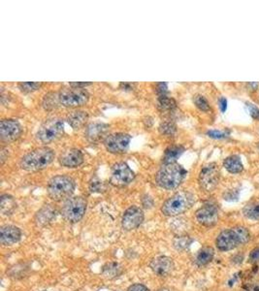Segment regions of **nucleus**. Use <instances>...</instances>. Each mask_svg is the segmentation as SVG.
<instances>
[{
    "instance_id": "f257e3e1",
    "label": "nucleus",
    "mask_w": 259,
    "mask_h": 291,
    "mask_svg": "<svg viewBox=\"0 0 259 291\" xmlns=\"http://www.w3.org/2000/svg\"><path fill=\"white\" fill-rule=\"evenodd\" d=\"M249 239L250 234L246 227L235 226L221 231L215 240V245L220 251H229L247 244Z\"/></svg>"
},
{
    "instance_id": "f03ea898",
    "label": "nucleus",
    "mask_w": 259,
    "mask_h": 291,
    "mask_svg": "<svg viewBox=\"0 0 259 291\" xmlns=\"http://www.w3.org/2000/svg\"><path fill=\"white\" fill-rule=\"evenodd\" d=\"M55 159V153L48 147H40L25 154L20 161L21 168L25 171H39L49 166Z\"/></svg>"
},
{
    "instance_id": "7ed1b4c3",
    "label": "nucleus",
    "mask_w": 259,
    "mask_h": 291,
    "mask_svg": "<svg viewBox=\"0 0 259 291\" xmlns=\"http://www.w3.org/2000/svg\"><path fill=\"white\" fill-rule=\"evenodd\" d=\"M187 176V171L178 163H164L157 174L156 180L160 188L172 191L177 189Z\"/></svg>"
},
{
    "instance_id": "20e7f679",
    "label": "nucleus",
    "mask_w": 259,
    "mask_h": 291,
    "mask_svg": "<svg viewBox=\"0 0 259 291\" xmlns=\"http://www.w3.org/2000/svg\"><path fill=\"white\" fill-rule=\"evenodd\" d=\"M75 180L66 175H58L50 179L47 191L51 199L55 201H66L75 191Z\"/></svg>"
},
{
    "instance_id": "39448f33",
    "label": "nucleus",
    "mask_w": 259,
    "mask_h": 291,
    "mask_svg": "<svg viewBox=\"0 0 259 291\" xmlns=\"http://www.w3.org/2000/svg\"><path fill=\"white\" fill-rule=\"evenodd\" d=\"M194 202L195 198L191 192H177L164 202L161 208V212L167 216H177L189 211Z\"/></svg>"
},
{
    "instance_id": "423d86ee",
    "label": "nucleus",
    "mask_w": 259,
    "mask_h": 291,
    "mask_svg": "<svg viewBox=\"0 0 259 291\" xmlns=\"http://www.w3.org/2000/svg\"><path fill=\"white\" fill-rule=\"evenodd\" d=\"M87 205V200L83 196L70 197L62 206L61 215L70 224L79 223L86 213Z\"/></svg>"
},
{
    "instance_id": "0eeeda50",
    "label": "nucleus",
    "mask_w": 259,
    "mask_h": 291,
    "mask_svg": "<svg viewBox=\"0 0 259 291\" xmlns=\"http://www.w3.org/2000/svg\"><path fill=\"white\" fill-rule=\"evenodd\" d=\"M57 95L59 104L70 108L81 107L87 104L90 99V94L87 90L73 87L60 90Z\"/></svg>"
},
{
    "instance_id": "6e6552de",
    "label": "nucleus",
    "mask_w": 259,
    "mask_h": 291,
    "mask_svg": "<svg viewBox=\"0 0 259 291\" xmlns=\"http://www.w3.org/2000/svg\"><path fill=\"white\" fill-rule=\"evenodd\" d=\"M64 131V123L60 119H51L43 123L36 134V138L44 143L48 144L58 139Z\"/></svg>"
},
{
    "instance_id": "1a4fd4ad",
    "label": "nucleus",
    "mask_w": 259,
    "mask_h": 291,
    "mask_svg": "<svg viewBox=\"0 0 259 291\" xmlns=\"http://www.w3.org/2000/svg\"><path fill=\"white\" fill-rule=\"evenodd\" d=\"M220 178V172L218 166L215 163H210L203 167L199 175V186L206 192L214 191Z\"/></svg>"
},
{
    "instance_id": "9d476101",
    "label": "nucleus",
    "mask_w": 259,
    "mask_h": 291,
    "mask_svg": "<svg viewBox=\"0 0 259 291\" xmlns=\"http://www.w3.org/2000/svg\"><path fill=\"white\" fill-rule=\"evenodd\" d=\"M135 178L134 172L124 162H118L112 167L111 184L115 187H125Z\"/></svg>"
},
{
    "instance_id": "9b49d317",
    "label": "nucleus",
    "mask_w": 259,
    "mask_h": 291,
    "mask_svg": "<svg viewBox=\"0 0 259 291\" xmlns=\"http://www.w3.org/2000/svg\"><path fill=\"white\" fill-rule=\"evenodd\" d=\"M131 137L126 133H113L104 140L106 150L111 154H124L128 149Z\"/></svg>"
},
{
    "instance_id": "f8f14e48",
    "label": "nucleus",
    "mask_w": 259,
    "mask_h": 291,
    "mask_svg": "<svg viewBox=\"0 0 259 291\" xmlns=\"http://www.w3.org/2000/svg\"><path fill=\"white\" fill-rule=\"evenodd\" d=\"M22 133L23 128L17 121L7 119L0 122V137L2 142H14L21 137Z\"/></svg>"
},
{
    "instance_id": "ddd939ff",
    "label": "nucleus",
    "mask_w": 259,
    "mask_h": 291,
    "mask_svg": "<svg viewBox=\"0 0 259 291\" xmlns=\"http://www.w3.org/2000/svg\"><path fill=\"white\" fill-rule=\"evenodd\" d=\"M195 217L198 224L205 227H212L218 222V209L214 204H205L196 211Z\"/></svg>"
},
{
    "instance_id": "4468645a",
    "label": "nucleus",
    "mask_w": 259,
    "mask_h": 291,
    "mask_svg": "<svg viewBox=\"0 0 259 291\" xmlns=\"http://www.w3.org/2000/svg\"><path fill=\"white\" fill-rule=\"evenodd\" d=\"M144 222V213L139 207L132 206L128 208L123 215L122 225L126 231H132L138 228Z\"/></svg>"
},
{
    "instance_id": "2eb2a0df",
    "label": "nucleus",
    "mask_w": 259,
    "mask_h": 291,
    "mask_svg": "<svg viewBox=\"0 0 259 291\" xmlns=\"http://www.w3.org/2000/svg\"><path fill=\"white\" fill-rule=\"evenodd\" d=\"M153 272L159 277H167L173 272L175 268V264L172 258L165 256H161L154 258L150 265Z\"/></svg>"
},
{
    "instance_id": "dca6fc26",
    "label": "nucleus",
    "mask_w": 259,
    "mask_h": 291,
    "mask_svg": "<svg viewBox=\"0 0 259 291\" xmlns=\"http://www.w3.org/2000/svg\"><path fill=\"white\" fill-rule=\"evenodd\" d=\"M22 238V231L15 225H4L0 229V243L5 246L16 245Z\"/></svg>"
},
{
    "instance_id": "f3484780",
    "label": "nucleus",
    "mask_w": 259,
    "mask_h": 291,
    "mask_svg": "<svg viewBox=\"0 0 259 291\" xmlns=\"http://www.w3.org/2000/svg\"><path fill=\"white\" fill-rule=\"evenodd\" d=\"M59 162L67 168H77L84 162V155L78 149H69L59 157Z\"/></svg>"
},
{
    "instance_id": "a211bd4d",
    "label": "nucleus",
    "mask_w": 259,
    "mask_h": 291,
    "mask_svg": "<svg viewBox=\"0 0 259 291\" xmlns=\"http://www.w3.org/2000/svg\"><path fill=\"white\" fill-rule=\"evenodd\" d=\"M109 126L104 123H91L86 130V136L90 141L99 140L107 132Z\"/></svg>"
},
{
    "instance_id": "6ab92c4d",
    "label": "nucleus",
    "mask_w": 259,
    "mask_h": 291,
    "mask_svg": "<svg viewBox=\"0 0 259 291\" xmlns=\"http://www.w3.org/2000/svg\"><path fill=\"white\" fill-rule=\"evenodd\" d=\"M55 216H56V210L53 207H51V205H47L36 213L35 222L40 226H45L47 224H50Z\"/></svg>"
},
{
    "instance_id": "aec40b11",
    "label": "nucleus",
    "mask_w": 259,
    "mask_h": 291,
    "mask_svg": "<svg viewBox=\"0 0 259 291\" xmlns=\"http://www.w3.org/2000/svg\"><path fill=\"white\" fill-rule=\"evenodd\" d=\"M214 257V250L211 246H204L202 247L195 258V262L198 266H205L209 264Z\"/></svg>"
},
{
    "instance_id": "412c9836",
    "label": "nucleus",
    "mask_w": 259,
    "mask_h": 291,
    "mask_svg": "<svg viewBox=\"0 0 259 291\" xmlns=\"http://www.w3.org/2000/svg\"><path fill=\"white\" fill-rule=\"evenodd\" d=\"M224 167L231 174H238L244 170V165L238 156L226 157L224 161Z\"/></svg>"
},
{
    "instance_id": "4be33fe9",
    "label": "nucleus",
    "mask_w": 259,
    "mask_h": 291,
    "mask_svg": "<svg viewBox=\"0 0 259 291\" xmlns=\"http://www.w3.org/2000/svg\"><path fill=\"white\" fill-rule=\"evenodd\" d=\"M88 119H89V115L87 114V112H83V111L72 112L67 117L68 123L75 129L81 128L88 121Z\"/></svg>"
},
{
    "instance_id": "5701e85b",
    "label": "nucleus",
    "mask_w": 259,
    "mask_h": 291,
    "mask_svg": "<svg viewBox=\"0 0 259 291\" xmlns=\"http://www.w3.org/2000/svg\"><path fill=\"white\" fill-rule=\"evenodd\" d=\"M0 208H1V213L4 215H10L12 213H14V211L17 208V203L16 200L14 199V197L11 195L5 194L1 196V204H0Z\"/></svg>"
},
{
    "instance_id": "b1692460",
    "label": "nucleus",
    "mask_w": 259,
    "mask_h": 291,
    "mask_svg": "<svg viewBox=\"0 0 259 291\" xmlns=\"http://www.w3.org/2000/svg\"><path fill=\"white\" fill-rule=\"evenodd\" d=\"M184 149L181 146H172L169 147L165 153L163 157L164 163H175L176 160L181 156Z\"/></svg>"
},
{
    "instance_id": "393cba45",
    "label": "nucleus",
    "mask_w": 259,
    "mask_h": 291,
    "mask_svg": "<svg viewBox=\"0 0 259 291\" xmlns=\"http://www.w3.org/2000/svg\"><path fill=\"white\" fill-rule=\"evenodd\" d=\"M243 213L249 220L259 221V200H253L247 204L243 209Z\"/></svg>"
},
{
    "instance_id": "a878e982",
    "label": "nucleus",
    "mask_w": 259,
    "mask_h": 291,
    "mask_svg": "<svg viewBox=\"0 0 259 291\" xmlns=\"http://www.w3.org/2000/svg\"><path fill=\"white\" fill-rule=\"evenodd\" d=\"M158 107L160 111H169L176 107V102L174 99L167 97L166 95L159 96L158 99Z\"/></svg>"
},
{
    "instance_id": "bb28decb",
    "label": "nucleus",
    "mask_w": 259,
    "mask_h": 291,
    "mask_svg": "<svg viewBox=\"0 0 259 291\" xmlns=\"http://www.w3.org/2000/svg\"><path fill=\"white\" fill-rule=\"evenodd\" d=\"M192 240L189 236H177L173 241V246L177 250H183L191 246Z\"/></svg>"
},
{
    "instance_id": "cd10ccee",
    "label": "nucleus",
    "mask_w": 259,
    "mask_h": 291,
    "mask_svg": "<svg viewBox=\"0 0 259 291\" xmlns=\"http://www.w3.org/2000/svg\"><path fill=\"white\" fill-rule=\"evenodd\" d=\"M193 101H194L195 106L203 112H209L211 110V106H210L209 102L206 99V97L201 94L195 95L193 98Z\"/></svg>"
},
{
    "instance_id": "c85d7f7f",
    "label": "nucleus",
    "mask_w": 259,
    "mask_h": 291,
    "mask_svg": "<svg viewBox=\"0 0 259 291\" xmlns=\"http://www.w3.org/2000/svg\"><path fill=\"white\" fill-rule=\"evenodd\" d=\"M158 129H159V132L162 135L172 136V135L175 134V132H176V125L173 123L165 122V123H162L159 125Z\"/></svg>"
},
{
    "instance_id": "c756f323",
    "label": "nucleus",
    "mask_w": 259,
    "mask_h": 291,
    "mask_svg": "<svg viewBox=\"0 0 259 291\" xmlns=\"http://www.w3.org/2000/svg\"><path fill=\"white\" fill-rule=\"evenodd\" d=\"M57 104H59L57 93H49L46 95L44 102H43V105L46 109L55 108L57 107Z\"/></svg>"
},
{
    "instance_id": "7c9ffc66",
    "label": "nucleus",
    "mask_w": 259,
    "mask_h": 291,
    "mask_svg": "<svg viewBox=\"0 0 259 291\" xmlns=\"http://www.w3.org/2000/svg\"><path fill=\"white\" fill-rule=\"evenodd\" d=\"M41 86H42V83H33V82L32 83L27 82V83H20L19 84L20 90L23 92H32V91L38 90Z\"/></svg>"
},
{
    "instance_id": "2f4dec72",
    "label": "nucleus",
    "mask_w": 259,
    "mask_h": 291,
    "mask_svg": "<svg viewBox=\"0 0 259 291\" xmlns=\"http://www.w3.org/2000/svg\"><path fill=\"white\" fill-rule=\"evenodd\" d=\"M207 135L211 138H214V139H223V138H226L227 134L225 131H219V130H209L207 132Z\"/></svg>"
},
{
    "instance_id": "473e14b6",
    "label": "nucleus",
    "mask_w": 259,
    "mask_h": 291,
    "mask_svg": "<svg viewBox=\"0 0 259 291\" xmlns=\"http://www.w3.org/2000/svg\"><path fill=\"white\" fill-rule=\"evenodd\" d=\"M157 92L159 96L166 95L167 92V84L166 83H159L157 85Z\"/></svg>"
},
{
    "instance_id": "72a5a7b5",
    "label": "nucleus",
    "mask_w": 259,
    "mask_h": 291,
    "mask_svg": "<svg viewBox=\"0 0 259 291\" xmlns=\"http://www.w3.org/2000/svg\"><path fill=\"white\" fill-rule=\"evenodd\" d=\"M127 291H150V289L142 283H135L130 285Z\"/></svg>"
},
{
    "instance_id": "f704fd0d",
    "label": "nucleus",
    "mask_w": 259,
    "mask_h": 291,
    "mask_svg": "<svg viewBox=\"0 0 259 291\" xmlns=\"http://www.w3.org/2000/svg\"><path fill=\"white\" fill-rule=\"evenodd\" d=\"M259 261V247H255L254 249L251 250L249 254V262L255 263Z\"/></svg>"
},
{
    "instance_id": "c9c22d12",
    "label": "nucleus",
    "mask_w": 259,
    "mask_h": 291,
    "mask_svg": "<svg viewBox=\"0 0 259 291\" xmlns=\"http://www.w3.org/2000/svg\"><path fill=\"white\" fill-rule=\"evenodd\" d=\"M248 108H249V113H250V116L255 119V120H258L259 121V109L254 106L253 104H248Z\"/></svg>"
},
{
    "instance_id": "e433bc0d",
    "label": "nucleus",
    "mask_w": 259,
    "mask_h": 291,
    "mask_svg": "<svg viewBox=\"0 0 259 291\" xmlns=\"http://www.w3.org/2000/svg\"><path fill=\"white\" fill-rule=\"evenodd\" d=\"M243 291H259V281H254L248 284Z\"/></svg>"
},
{
    "instance_id": "4c0bfd02",
    "label": "nucleus",
    "mask_w": 259,
    "mask_h": 291,
    "mask_svg": "<svg viewBox=\"0 0 259 291\" xmlns=\"http://www.w3.org/2000/svg\"><path fill=\"white\" fill-rule=\"evenodd\" d=\"M69 85H70V87H73V88H79V89H83V87H87V86H90V83H70Z\"/></svg>"
},
{
    "instance_id": "58836bf2",
    "label": "nucleus",
    "mask_w": 259,
    "mask_h": 291,
    "mask_svg": "<svg viewBox=\"0 0 259 291\" xmlns=\"http://www.w3.org/2000/svg\"><path fill=\"white\" fill-rule=\"evenodd\" d=\"M219 107L221 109V112H226V108H227V100L225 97L220 98L219 100Z\"/></svg>"
},
{
    "instance_id": "ea45409f",
    "label": "nucleus",
    "mask_w": 259,
    "mask_h": 291,
    "mask_svg": "<svg viewBox=\"0 0 259 291\" xmlns=\"http://www.w3.org/2000/svg\"><path fill=\"white\" fill-rule=\"evenodd\" d=\"M158 291H170L169 289H167V288H160V289H158Z\"/></svg>"
}]
</instances>
